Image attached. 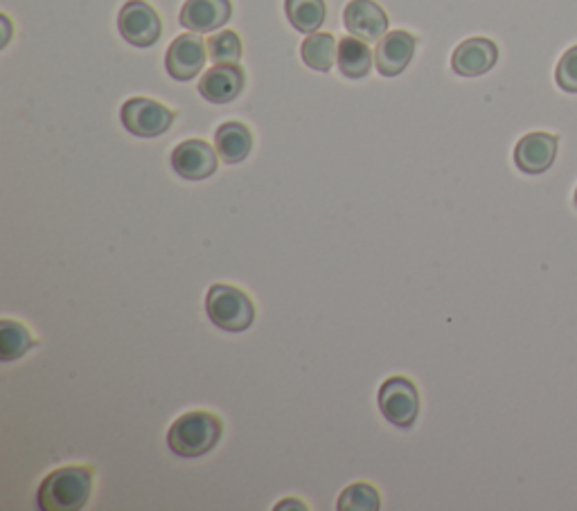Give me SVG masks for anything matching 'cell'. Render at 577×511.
I'll list each match as a JSON object with an SVG mask.
<instances>
[{"label": "cell", "instance_id": "cell-21", "mask_svg": "<svg viewBox=\"0 0 577 511\" xmlns=\"http://www.w3.org/2000/svg\"><path fill=\"white\" fill-rule=\"evenodd\" d=\"M208 57L212 64H240L242 38L233 30L217 32L208 38Z\"/></svg>", "mask_w": 577, "mask_h": 511}, {"label": "cell", "instance_id": "cell-10", "mask_svg": "<svg viewBox=\"0 0 577 511\" xmlns=\"http://www.w3.org/2000/svg\"><path fill=\"white\" fill-rule=\"evenodd\" d=\"M246 77L237 64H214L199 81V96L210 104H231L244 90Z\"/></svg>", "mask_w": 577, "mask_h": 511}, {"label": "cell", "instance_id": "cell-19", "mask_svg": "<svg viewBox=\"0 0 577 511\" xmlns=\"http://www.w3.org/2000/svg\"><path fill=\"white\" fill-rule=\"evenodd\" d=\"M36 345L32 334L25 330V324L5 318L0 322V360L10 363L21 358Z\"/></svg>", "mask_w": 577, "mask_h": 511}, {"label": "cell", "instance_id": "cell-4", "mask_svg": "<svg viewBox=\"0 0 577 511\" xmlns=\"http://www.w3.org/2000/svg\"><path fill=\"white\" fill-rule=\"evenodd\" d=\"M379 410L397 429H411L420 414V392L407 377H392L384 381L377 395Z\"/></svg>", "mask_w": 577, "mask_h": 511}, {"label": "cell", "instance_id": "cell-7", "mask_svg": "<svg viewBox=\"0 0 577 511\" xmlns=\"http://www.w3.org/2000/svg\"><path fill=\"white\" fill-rule=\"evenodd\" d=\"M206 48H208V43H203L199 32H188V34L176 36L167 48V57H165V68L169 77L176 81L195 79L208 62Z\"/></svg>", "mask_w": 577, "mask_h": 511}, {"label": "cell", "instance_id": "cell-22", "mask_svg": "<svg viewBox=\"0 0 577 511\" xmlns=\"http://www.w3.org/2000/svg\"><path fill=\"white\" fill-rule=\"evenodd\" d=\"M557 86L566 92H577V45L564 53L555 70Z\"/></svg>", "mask_w": 577, "mask_h": 511}, {"label": "cell", "instance_id": "cell-6", "mask_svg": "<svg viewBox=\"0 0 577 511\" xmlns=\"http://www.w3.org/2000/svg\"><path fill=\"white\" fill-rule=\"evenodd\" d=\"M118 27L122 38L131 45H136V48H149V45H154L160 38L163 32L160 16L145 0H129L120 10Z\"/></svg>", "mask_w": 577, "mask_h": 511}, {"label": "cell", "instance_id": "cell-3", "mask_svg": "<svg viewBox=\"0 0 577 511\" xmlns=\"http://www.w3.org/2000/svg\"><path fill=\"white\" fill-rule=\"evenodd\" d=\"M206 313L214 327L240 334L246 332L255 320V307L251 298L231 285H212L206 296Z\"/></svg>", "mask_w": 577, "mask_h": 511}, {"label": "cell", "instance_id": "cell-17", "mask_svg": "<svg viewBox=\"0 0 577 511\" xmlns=\"http://www.w3.org/2000/svg\"><path fill=\"white\" fill-rule=\"evenodd\" d=\"M300 55H302V62L312 70L330 73L334 66V59L339 55V43L328 32L307 34V38L302 41Z\"/></svg>", "mask_w": 577, "mask_h": 511}, {"label": "cell", "instance_id": "cell-25", "mask_svg": "<svg viewBox=\"0 0 577 511\" xmlns=\"http://www.w3.org/2000/svg\"><path fill=\"white\" fill-rule=\"evenodd\" d=\"M575 208H577V190H575Z\"/></svg>", "mask_w": 577, "mask_h": 511}, {"label": "cell", "instance_id": "cell-12", "mask_svg": "<svg viewBox=\"0 0 577 511\" xmlns=\"http://www.w3.org/2000/svg\"><path fill=\"white\" fill-rule=\"evenodd\" d=\"M499 62V48L497 43L482 36H474L463 41L454 51L452 68L461 77H478L490 73Z\"/></svg>", "mask_w": 577, "mask_h": 511}, {"label": "cell", "instance_id": "cell-23", "mask_svg": "<svg viewBox=\"0 0 577 511\" xmlns=\"http://www.w3.org/2000/svg\"><path fill=\"white\" fill-rule=\"evenodd\" d=\"M287 507H298V509H304V504L296 502V498H287V502H280L278 509H287Z\"/></svg>", "mask_w": 577, "mask_h": 511}, {"label": "cell", "instance_id": "cell-2", "mask_svg": "<svg viewBox=\"0 0 577 511\" xmlns=\"http://www.w3.org/2000/svg\"><path fill=\"white\" fill-rule=\"evenodd\" d=\"M224 435V424L217 414L192 410L181 414L167 433V446L179 457H201L210 453Z\"/></svg>", "mask_w": 577, "mask_h": 511}, {"label": "cell", "instance_id": "cell-13", "mask_svg": "<svg viewBox=\"0 0 577 511\" xmlns=\"http://www.w3.org/2000/svg\"><path fill=\"white\" fill-rule=\"evenodd\" d=\"M345 27L362 41H379L388 32V16L375 0H349L343 12Z\"/></svg>", "mask_w": 577, "mask_h": 511}, {"label": "cell", "instance_id": "cell-24", "mask_svg": "<svg viewBox=\"0 0 577 511\" xmlns=\"http://www.w3.org/2000/svg\"><path fill=\"white\" fill-rule=\"evenodd\" d=\"M3 23H5V41H3V45L10 41V21H8V16H3Z\"/></svg>", "mask_w": 577, "mask_h": 511}, {"label": "cell", "instance_id": "cell-11", "mask_svg": "<svg viewBox=\"0 0 577 511\" xmlns=\"http://www.w3.org/2000/svg\"><path fill=\"white\" fill-rule=\"evenodd\" d=\"M217 149L203 141H186L171 152V169L186 180H206L217 171Z\"/></svg>", "mask_w": 577, "mask_h": 511}, {"label": "cell", "instance_id": "cell-8", "mask_svg": "<svg viewBox=\"0 0 577 511\" xmlns=\"http://www.w3.org/2000/svg\"><path fill=\"white\" fill-rule=\"evenodd\" d=\"M557 158V135L535 131L523 135L514 147V165L528 176L544 174Z\"/></svg>", "mask_w": 577, "mask_h": 511}, {"label": "cell", "instance_id": "cell-14", "mask_svg": "<svg viewBox=\"0 0 577 511\" xmlns=\"http://www.w3.org/2000/svg\"><path fill=\"white\" fill-rule=\"evenodd\" d=\"M233 16L231 0H186L181 8V25L190 32H214Z\"/></svg>", "mask_w": 577, "mask_h": 511}, {"label": "cell", "instance_id": "cell-18", "mask_svg": "<svg viewBox=\"0 0 577 511\" xmlns=\"http://www.w3.org/2000/svg\"><path fill=\"white\" fill-rule=\"evenodd\" d=\"M285 12L289 23L302 34L319 32L328 16L325 0H285Z\"/></svg>", "mask_w": 577, "mask_h": 511}, {"label": "cell", "instance_id": "cell-15", "mask_svg": "<svg viewBox=\"0 0 577 511\" xmlns=\"http://www.w3.org/2000/svg\"><path fill=\"white\" fill-rule=\"evenodd\" d=\"M214 147L221 160L237 165L253 152V133L242 122H224L214 133Z\"/></svg>", "mask_w": 577, "mask_h": 511}, {"label": "cell", "instance_id": "cell-9", "mask_svg": "<svg viewBox=\"0 0 577 511\" xmlns=\"http://www.w3.org/2000/svg\"><path fill=\"white\" fill-rule=\"evenodd\" d=\"M415 48H418V41L411 32H407V30L386 32L375 48L377 70L384 77L402 75L409 68V64L415 55Z\"/></svg>", "mask_w": 577, "mask_h": 511}, {"label": "cell", "instance_id": "cell-5", "mask_svg": "<svg viewBox=\"0 0 577 511\" xmlns=\"http://www.w3.org/2000/svg\"><path fill=\"white\" fill-rule=\"evenodd\" d=\"M174 111L156 100L133 98L122 104L120 120L124 129L138 137H158L174 124Z\"/></svg>", "mask_w": 577, "mask_h": 511}, {"label": "cell", "instance_id": "cell-1", "mask_svg": "<svg viewBox=\"0 0 577 511\" xmlns=\"http://www.w3.org/2000/svg\"><path fill=\"white\" fill-rule=\"evenodd\" d=\"M93 491V469L62 467L43 478L36 491V507L41 511H77Z\"/></svg>", "mask_w": 577, "mask_h": 511}, {"label": "cell", "instance_id": "cell-16", "mask_svg": "<svg viewBox=\"0 0 577 511\" xmlns=\"http://www.w3.org/2000/svg\"><path fill=\"white\" fill-rule=\"evenodd\" d=\"M339 70L349 79H364L373 68V53L366 41L357 36H345L339 43Z\"/></svg>", "mask_w": 577, "mask_h": 511}, {"label": "cell", "instance_id": "cell-20", "mask_svg": "<svg viewBox=\"0 0 577 511\" xmlns=\"http://www.w3.org/2000/svg\"><path fill=\"white\" fill-rule=\"evenodd\" d=\"M339 511H377L381 507L379 491L368 482H354L339 496Z\"/></svg>", "mask_w": 577, "mask_h": 511}]
</instances>
